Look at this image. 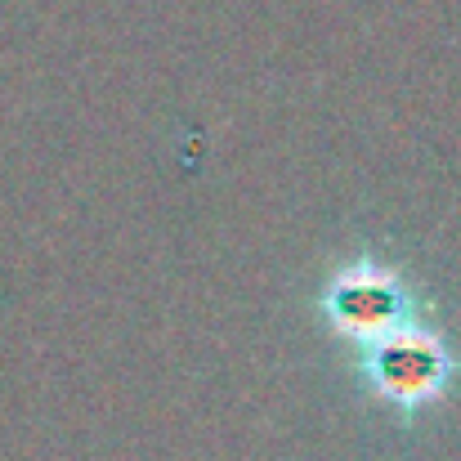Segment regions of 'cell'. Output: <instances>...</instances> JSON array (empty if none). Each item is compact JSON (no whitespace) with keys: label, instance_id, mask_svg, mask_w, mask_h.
<instances>
[{"label":"cell","instance_id":"6da1fadb","mask_svg":"<svg viewBox=\"0 0 461 461\" xmlns=\"http://www.w3.org/2000/svg\"><path fill=\"white\" fill-rule=\"evenodd\" d=\"M453 363L444 354V345L430 336V331H417V327H399L390 340L376 345V363H372V376H376V390L403 408H417L426 399H435L448 381Z\"/></svg>","mask_w":461,"mask_h":461}]
</instances>
